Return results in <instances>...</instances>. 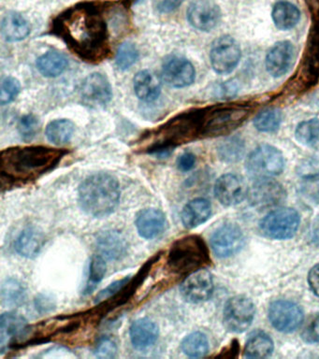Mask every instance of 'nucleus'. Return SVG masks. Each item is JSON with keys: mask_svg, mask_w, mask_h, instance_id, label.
Listing matches in <instances>:
<instances>
[{"mask_svg": "<svg viewBox=\"0 0 319 359\" xmlns=\"http://www.w3.org/2000/svg\"><path fill=\"white\" fill-rule=\"evenodd\" d=\"M50 33L86 63L100 64L111 57L110 31L104 6L99 2L83 1L66 8L53 19Z\"/></svg>", "mask_w": 319, "mask_h": 359, "instance_id": "obj_1", "label": "nucleus"}, {"mask_svg": "<svg viewBox=\"0 0 319 359\" xmlns=\"http://www.w3.org/2000/svg\"><path fill=\"white\" fill-rule=\"evenodd\" d=\"M204 137H210L208 109H196L181 112L145 132L139 142L144 145L147 154L168 156L178 146Z\"/></svg>", "mask_w": 319, "mask_h": 359, "instance_id": "obj_2", "label": "nucleus"}, {"mask_svg": "<svg viewBox=\"0 0 319 359\" xmlns=\"http://www.w3.org/2000/svg\"><path fill=\"white\" fill-rule=\"evenodd\" d=\"M68 154L65 149L43 145L15 146L0 154L2 182L27 184L54 170Z\"/></svg>", "mask_w": 319, "mask_h": 359, "instance_id": "obj_3", "label": "nucleus"}, {"mask_svg": "<svg viewBox=\"0 0 319 359\" xmlns=\"http://www.w3.org/2000/svg\"><path fill=\"white\" fill-rule=\"evenodd\" d=\"M120 185L110 174L100 172L88 177L78 189V201L82 210L96 218L106 217L118 206Z\"/></svg>", "mask_w": 319, "mask_h": 359, "instance_id": "obj_4", "label": "nucleus"}, {"mask_svg": "<svg viewBox=\"0 0 319 359\" xmlns=\"http://www.w3.org/2000/svg\"><path fill=\"white\" fill-rule=\"evenodd\" d=\"M211 264L208 247L198 235L179 238L170 247L167 257L168 269L173 274L186 276Z\"/></svg>", "mask_w": 319, "mask_h": 359, "instance_id": "obj_5", "label": "nucleus"}, {"mask_svg": "<svg viewBox=\"0 0 319 359\" xmlns=\"http://www.w3.org/2000/svg\"><path fill=\"white\" fill-rule=\"evenodd\" d=\"M284 168L285 159L282 151L269 144L257 146L246 160V170L257 180L278 176Z\"/></svg>", "mask_w": 319, "mask_h": 359, "instance_id": "obj_6", "label": "nucleus"}, {"mask_svg": "<svg viewBox=\"0 0 319 359\" xmlns=\"http://www.w3.org/2000/svg\"><path fill=\"white\" fill-rule=\"evenodd\" d=\"M299 212L292 208H281L273 210L260 222V230L266 237L273 240L292 238L299 226Z\"/></svg>", "mask_w": 319, "mask_h": 359, "instance_id": "obj_7", "label": "nucleus"}, {"mask_svg": "<svg viewBox=\"0 0 319 359\" xmlns=\"http://www.w3.org/2000/svg\"><path fill=\"white\" fill-rule=\"evenodd\" d=\"M242 58V50L236 39L231 36H219L212 42L210 61L218 74H229L236 69Z\"/></svg>", "mask_w": 319, "mask_h": 359, "instance_id": "obj_8", "label": "nucleus"}, {"mask_svg": "<svg viewBox=\"0 0 319 359\" xmlns=\"http://www.w3.org/2000/svg\"><path fill=\"white\" fill-rule=\"evenodd\" d=\"M256 308L250 299L245 296L231 297L224 308L223 322L226 330L242 333L253 322Z\"/></svg>", "mask_w": 319, "mask_h": 359, "instance_id": "obj_9", "label": "nucleus"}, {"mask_svg": "<svg viewBox=\"0 0 319 359\" xmlns=\"http://www.w3.org/2000/svg\"><path fill=\"white\" fill-rule=\"evenodd\" d=\"M269 319L276 330L290 333L301 327L304 322V311L296 303L277 300L269 309Z\"/></svg>", "mask_w": 319, "mask_h": 359, "instance_id": "obj_10", "label": "nucleus"}, {"mask_svg": "<svg viewBox=\"0 0 319 359\" xmlns=\"http://www.w3.org/2000/svg\"><path fill=\"white\" fill-rule=\"evenodd\" d=\"M162 77L173 88H184L195 81L196 69L193 64L183 56L170 55L162 64Z\"/></svg>", "mask_w": 319, "mask_h": 359, "instance_id": "obj_11", "label": "nucleus"}, {"mask_svg": "<svg viewBox=\"0 0 319 359\" xmlns=\"http://www.w3.org/2000/svg\"><path fill=\"white\" fill-rule=\"evenodd\" d=\"M249 201L257 209H267L281 204L287 198L285 188L271 178L259 179L248 192Z\"/></svg>", "mask_w": 319, "mask_h": 359, "instance_id": "obj_12", "label": "nucleus"}, {"mask_svg": "<svg viewBox=\"0 0 319 359\" xmlns=\"http://www.w3.org/2000/svg\"><path fill=\"white\" fill-rule=\"evenodd\" d=\"M81 97L86 105L93 108L107 105L113 97L110 81L102 73H92L83 80L81 86Z\"/></svg>", "mask_w": 319, "mask_h": 359, "instance_id": "obj_13", "label": "nucleus"}, {"mask_svg": "<svg viewBox=\"0 0 319 359\" xmlns=\"http://www.w3.org/2000/svg\"><path fill=\"white\" fill-rule=\"evenodd\" d=\"M243 234L236 224H225L218 227L211 237V246L218 257H229L243 248Z\"/></svg>", "mask_w": 319, "mask_h": 359, "instance_id": "obj_14", "label": "nucleus"}, {"mask_svg": "<svg viewBox=\"0 0 319 359\" xmlns=\"http://www.w3.org/2000/svg\"><path fill=\"white\" fill-rule=\"evenodd\" d=\"M219 6L214 0H196L187 10V20L196 29L208 32L217 27L221 21Z\"/></svg>", "mask_w": 319, "mask_h": 359, "instance_id": "obj_15", "label": "nucleus"}, {"mask_svg": "<svg viewBox=\"0 0 319 359\" xmlns=\"http://www.w3.org/2000/svg\"><path fill=\"white\" fill-rule=\"evenodd\" d=\"M248 192L247 184L237 174H224L215 182V196L224 206L240 204L248 196Z\"/></svg>", "mask_w": 319, "mask_h": 359, "instance_id": "obj_16", "label": "nucleus"}, {"mask_svg": "<svg viewBox=\"0 0 319 359\" xmlns=\"http://www.w3.org/2000/svg\"><path fill=\"white\" fill-rule=\"evenodd\" d=\"M181 294L190 303H201L211 299L214 293V280L212 274L201 269L189 275L182 283Z\"/></svg>", "mask_w": 319, "mask_h": 359, "instance_id": "obj_17", "label": "nucleus"}, {"mask_svg": "<svg viewBox=\"0 0 319 359\" xmlns=\"http://www.w3.org/2000/svg\"><path fill=\"white\" fill-rule=\"evenodd\" d=\"M295 58L296 49L292 42H276L266 56V69L274 78L282 77L292 67Z\"/></svg>", "mask_w": 319, "mask_h": 359, "instance_id": "obj_18", "label": "nucleus"}, {"mask_svg": "<svg viewBox=\"0 0 319 359\" xmlns=\"http://www.w3.org/2000/svg\"><path fill=\"white\" fill-rule=\"evenodd\" d=\"M27 321L15 313H5L0 317V351L1 353L10 349L16 341L26 337L27 330Z\"/></svg>", "mask_w": 319, "mask_h": 359, "instance_id": "obj_19", "label": "nucleus"}, {"mask_svg": "<svg viewBox=\"0 0 319 359\" xmlns=\"http://www.w3.org/2000/svg\"><path fill=\"white\" fill-rule=\"evenodd\" d=\"M97 252L106 260L118 261L128 254V243L118 230L109 229L100 232L96 240Z\"/></svg>", "mask_w": 319, "mask_h": 359, "instance_id": "obj_20", "label": "nucleus"}, {"mask_svg": "<svg viewBox=\"0 0 319 359\" xmlns=\"http://www.w3.org/2000/svg\"><path fill=\"white\" fill-rule=\"evenodd\" d=\"M135 226L142 238L153 240L166 231L168 221L163 212L150 208L137 213Z\"/></svg>", "mask_w": 319, "mask_h": 359, "instance_id": "obj_21", "label": "nucleus"}, {"mask_svg": "<svg viewBox=\"0 0 319 359\" xmlns=\"http://www.w3.org/2000/svg\"><path fill=\"white\" fill-rule=\"evenodd\" d=\"M159 328L149 318H140L133 323L130 327L131 344L137 350L147 349L158 341Z\"/></svg>", "mask_w": 319, "mask_h": 359, "instance_id": "obj_22", "label": "nucleus"}, {"mask_svg": "<svg viewBox=\"0 0 319 359\" xmlns=\"http://www.w3.org/2000/svg\"><path fill=\"white\" fill-rule=\"evenodd\" d=\"M134 92L144 102H153L161 93V81L158 75L151 70H141L133 79Z\"/></svg>", "mask_w": 319, "mask_h": 359, "instance_id": "obj_23", "label": "nucleus"}, {"mask_svg": "<svg viewBox=\"0 0 319 359\" xmlns=\"http://www.w3.org/2000/svg\"><path fill=\"white\" fill-rule=\"evenodd\" d=\"M46 243L43 233L35 226H29L15 240V248L21 257L32 259L40 254Z\"/></svg>", "mask_w": 319, "mask_h": 359, "instance_id": "obj_24", "label": "nucleus"}, {"mask_svg": "<svg viewBox=\"0 0 319 359\" xmlns=\"http://www.w3.org/2000/svg\"><path fill=\"white\" fill-rule=\"evenodd\" d=\"M211 215L212 206L209 201L203 198L192 199L182 210V223L186 229H195L205 223Z\"/></svg>", "mask_w": 319, "mask_h": 359, "instance_id": "obj_25", "label": "nucleus"}, {"mask_svg": "<svg viewBox=\"0 0 319 359\" xmlns=\"http://www.w3.org/2000/svg\"><path fill=\"white\" fill-rule=\"evenodd\" d=\"M1 33L7 41H21L29 35L30 25L22 14L8 11L1 19Z\"/></svg>", "mask_w": 319, "mask_h": 359, "instance_id": "obj_26", "label": "nucleus"}, {"mask_svg": "<svg viewBox=\"0 0 319 359\" xmlns=\"http://www.w3.org/2000/svg\"><path fill=\"white\" fill-rule=\"evenodd\" d=\"M69 67V60L64 53L58 50H48L37 60V69L47 78H57L62 75Z\"/></svg>", "mask_w": 319, "mask_h": 359, "instance_id": "obj_27", "label": "nucleus"}, {"mask_svg": "<svg viewBox=\"0 0 319 359\" xmlns=\"http://www.w3.org/2000/svg\"><path fill=\"white\" fill-rule=\"evenodd\" d=\"M271 18L279 30H290L298 25L301 19V11L292 3L278 1L273 6Z\"/></svg>", "mask_w": 319, "mask_h": 359, "instance_id": "obj_28", "label": "nucleus"}, {"mask_svg": "<svg viewBox=\"0 0 319 359\" xmlns=\"http://www.w3.org/2000/svg\"><path fill=\"white\" fill-rule=\"evenodd\" d=\"M273 339L262 331H257L248 339L245 348V356L247 358H265L273 353Z\"/></svg>", "mask_w": 319, "mask_h": 359, "instance_id": "obj_29", "label": "nucleus"}, {"mask_svg": "<svg viewBox=\"0 0 319 359\" xmlns=\"http://www.w3.org/2000/svg\"><path fill=\"white\" fill-rule=\"evenodd\" d=\"M75 131L74 123L68 119H57L50 122L46 128V136L55 145L71 142Z\"/></svg>", "mask_w": 319, "mask_h": 359, "instance_id": "obj_30", "label": "nucleus"}, {"mask_svg": "<svg viewBox=\"0 0 319 359\" xmlns=\"http://www.w3.org/2000/svg\"><path fill=\"white\" fill-rule=\"evenodd\" d=\"M27 297L25 285L18 280L9 278L1 285V302L7 307H18Z\"/></svg>", "mask_w": 319, "mask_h": 359, "instance_id": "obj_31", "label": "nucleus"}, {"mask_svg": "<svg viewBox=\"0 0 319 359\" xmlns=\"http://www.w3.org/2000/svg\"><path fill=\"white\" fill-rule=\"evenodd\" d=\"M182 351L189 358H203L209 352V341L205 334L193 332L186 336L181 344Z\"/></svg>", "mask_w": 319, "mask_h": 359, "instance_id": "obj_32", "label": "nucleus"}, {"mask_svg": "<svg viewBox=\"0 0 319 359\" xmlns=\"http://www.w3.org/2000/svg\"><path fill=\"white\" fill-rule=\"evenodd\" d=\"M297 140L301 144L309 148H319V120L304 121L297 126L295 130Z\"/></svg>", "mask_w": 319, "mask_h": 359, "instance_id": "obj_33", "label": "nucleus"}, {"mask_svg": "<svg viewBox=\"0 0 319 359\" xmlns=\"http://www.w3.org/2000/svg\"><path fill=\"white\" fill-rule=\"evenodd\" d=\"M282 112L278 109H265L254 117V126L262 133H273L282 123Z\"/></svg>", "mask_w": 319, "mask_h": 359, "instance_id": "obj_34", "label": "nucleus"}, {"mask_svg": "<svg viewBox=\"0 0 319 359\" xmlns=\"http://www.w3.org/2000/svg\"><path fill=\"white\" fill-rule=\"evenodd\" d=\"M107 271V263L104 257L100 255L92 257L89 264L88 280L86 283L85 294L91 293L97 285L103 280Z\"/></svg>", "mask_w": 319, "mask_h": 359, "instance_id": "obj_35", "label": "nucleus"}, {"mask_svg": "<svg viewBox=\"0 0 319 359\" xmlns=\"http://www.w3.org/2000/svg\"><path fill=\"white\" fill-rule=\"evenodd\" d=\"M218 153L224 161H239L245 153V142L239 137H228L221 143Z\"/></svg>", "mask_w": 319, "mask_h": 359, "instance_id": "obj_36", "label": "nucleus"}, {"mask_svg": "<svg viewBox=\"0 0 319 359\" xmlns=\"http://www.w3.org/2000/svg\"><path fill=\"white\" fill-rule=\"evenodd\" d=\"M138 48L130 41L123 42L118 47L116 55V64L120 70L130 69L138 61Z\"/></svg>", "mask_w": 319, "mask_h": 359, "instance_id": "obj_37", "label": "nucleus"}, {"mask_svg": "<svg viewBox=\"0 0 319 359\" xmlns=\"http://www.w3.org/2000/svg\"><path fill=\"white\" fill-rule=\"evenodd\" d=\"M21 84L18 79L13 76H7L2 79L0 86V104L7 105L13 102L20 94Z\"/></svg>", "mask_w": 319, "mask_h": 359, "instance_id": "obj_38", "label": "nucleus"}, {"mask_svg": "<svg viewBox=\"0 0 319 359\" xmlns=\"http://www.w3.org/2000/svg\"><path fill=\"white\" fill-rule=\"evenodd\" d=\"M40 128L38 118L33 114H27L22 117L18 123V132L22 139L29 142L36 137Z\"/></svg>", "mask_w": 319, "mask_h": 359, "instance_id": "obj_39", "label": "nucleus"}, {"mask_svg": "<svg viewBox=\"0 0 319 359\" xmlns=\"http://www.w3.org/2000/svg\"><path fill=\"white\" fill-rule=\"evenodd\" d=\"M297 172L302 179L313 181L319 177V157L310 156L302 160L297 168Z\"/></svg>", "mask_w": 319, "mask_h": 359, "instance_id": "obj_40", "label": "nucleus"}, {"mask_svg": "<svg viewBox=\"0 0 319 359\" xmlns=\"http://www.w3.org/2000/svg\"><path fill=\"white\" fill-rule=\"evenodd\" d=\"M117 353V345L114 339L109 337H103L97 341L94 349V355L99 358H114Z\"/></svg>", "mask_w": 319, "mask_h": 359, "instance_id": "obj_41", "label": "nucleus"}, {"mask_svg": "<svg viewBox=\"0 0 319 359\" xmlns=\"http://www.w3.org/2000/svg\"><path fill=\"white\" fill-rule=\"evenodd\" d=\"M130 276H125L122 278V279L117 280L116 282L111 283L110 285L107 286L105 289H103L102 291H100L99 294H97L96 302H102L104 300H107L110 299V297H113L114 294H116L117 292L120 290L130 280Z\"/></svg>", "mask_w": 319, "mask_h": 359, "instance_id": "obj_42", "label": "nucleus"}, {"mask_svg": "<svg viewBox=\"0 0 319 359\" xmlns=\"http://www.w3.org/2000/svg\"><path fill=\"white\" fill-rule=\"evenodd\" d=\"M302 339L308 344H319V313L305 327L302 332Z\"/></svg>", "mask_w": 319, "mask_h": 359, "instance_id": "obj_43", "label": "nucleus"}, {"mask_svg": "<svg viewBox=\"0 0 319 359\" xmlns=\"http://www.w3.org/2000/svg\"><path fill=\"white\" fill-rule=\"evenodd\" d=\"M35 307L38 313L44 314L55 310V302L51 297L41 294H39V296L36 297Z\"/></svg>", "mask_w": 319, "mask_h": 359, "instance_id": "obj_44", "label": "nucleus"}, {"mask_svg": "<svg viewBox=\"0 0 319 359\" xmlns=\"http://www.w3.org/2000/svg\"><path fill=\"white\" fill-rule=\"evenodd\" d=\"M196 165V156L191 151L182 154L177 159V168L182 172H189Z\"/></svg>", "mask_w": 319, "mask_h": 359, "instance_id": "obj_45", "label": "nucleus"}, {"mask_svg": "<svg viewBox=\"0 0 319 359\" xmlns=\"http://www.w3.org/2000/svg\"><path fill=\"white\" fill-rule=\"evenodd\" d=\"M186 0H161L158 6L161 13H169L180 7Z\"/></svg>", "mask_w": 319, "mask_h": 359, "instance_id": "obj_46", "label": "nucleus"}, {"mask_svg": "<svg viewBox=\"0 0 319 359\" xmlns=\"http://www.w3.org/2000/svg\"><path fill=\"white\" fill-rule=\"evenodd\" d=\"M308 282H309L310 287L313 293L319 297V264L311 269Z\"/></svg>", "mask_w": 319, "mask_h": 359, "instance_id": "obj_47", "label": "nucleus"}, {"mask_svg": "<svg viewBox=\"0 0 319 359\" xmlns=\"http://www.w3.org/2000/svg\"><path fill=\"white\" fill-rule=\"evenodd\" d=\"M311 237L313 243L319 246V215L313 222L312 229H311Z\"/></svg>", "mask_w": 319, "mask_h": 359, "instance_id": "obj_48", "label": "nucleus"}, {"mask_svg": "<svg viewBox=\"0 0 319 359\" xmlns=\"http://www.w3.org/2000/svg\"><path fill=\"white\" fill-rule=\"evenodd\" d=\"M124 1L125 5H130L133 4L134 1H136V0H123Z\"/></svg>", "mask_w": 319, "mask_h": 359, "instance_id": "obj_49", "label": "nucleus"}]
</instances>
